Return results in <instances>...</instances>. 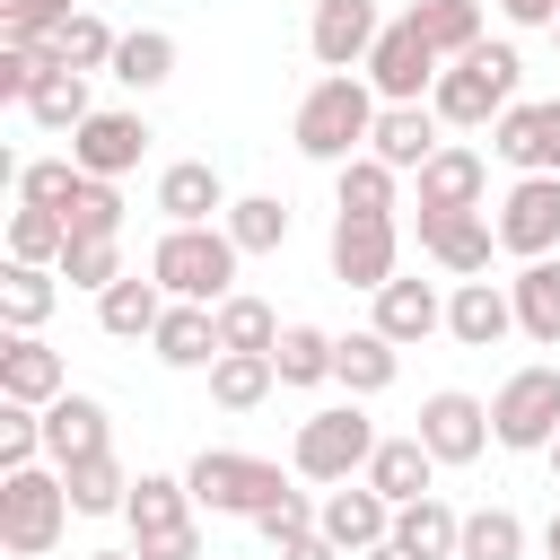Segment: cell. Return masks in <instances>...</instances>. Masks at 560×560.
<instances>
[{"mask_svg": "<svg viewBox=\"0 0 560 560\" xmlns=\"http://www.w3.org/2000/svg\"><path fill=\"white\" fill-rule=\"evenodd\" d=\"M376 114H385V96H376L359 70H324V79L298 96L289 140H298V158H315V166H350V158H368Z\"/></svg>", "mask_w": 560, "mask_h": 560, "instance_id": "6da1fadb", "label": "cell"}, {"mask_svg": "<svg viewBox=\"0 0 560 560\" xmlns=\"http://www.w3.org/2000/svg\"><path fill=\"white\" fill-rule=\"evenodd\" d=\"M516 79H525V61H516V44H472L464 61H446L438 70V96H429V114L446 122V131H490L508 105H516Z\"/></svg>", "mask_w": 560, "mask_h": 560, "instance_id": "7a4b0ae2", "label": "cell"}, {"mask_svg": "<svg viewBox=\"0 0 560 560\" xmlns=\"http://www.w3.org/2000/svg\"><path fill=\"white\" fill-rule=\"evenodd\" d=\"M236 236L228 228H166L158 245H149V280L166 289V298H184V306H228L236 298Z\"/></svg>", "mask_w": 560, "mask_h": 560, "instance_id": "3957f363", "label": "cell"}, {"mask_svg": "<svg viewBox=\"0 0 560 560\" xmlns=\"http://www.w3.org/2000/svg\"><path fill=\"white\" fill-rule=\"evenodd\" d=\"M289 481H298V472H280L271 455H245V446H201V455L184 464L192 508H210V516H245V525H254L262 508H280Z\"/></svg>", "mask_w": 560, "mask_h": 560, "instance_id": "277c9868", "label": "cell"}, {"mask_svg": "<svg viewBox=\"0 0 560 560\" xmlns=\"http://www.w3.org/2000/svg\"><path fill=\"white\" fill-rule=\"evenodd\" d=\"M368 455H376V420H368L359 402H324V411H306L298 438H289V472H298V481H324V490L359 481Z\"/></svg>", "mask_w": 560, "mask_h": 560, "instance_id": "5b68a950", "label": "cell"}, {"mask_svg": "<svg viewBox=\"0 0 560 560\" xmlns=\"http://www.w3.org/2000/svg\"><path fill=\"white\" fill-rule=\"evenodd\" d=\"M61 534H70V481H61V464L0 472V551L9 560H44Z\"/></svg>", "mask_w": 560, "mask_h": 560, "instance_id": "8992f818", "label": "cell"}, {"mask_svg": "<svg viewBox=\"0 0 560 560\" xmlns=\"http://www.w3.org/2000/svg\"><path fill=\"white\" fill-rule=\"evenodd\" d=\"M122 525H131V551L140 560H201V508H192L184 472H140Z\"/></svg>", "mask_w": 560, "mask_h": 560, "instance_id": "52a82bcc", "label": "cell"}, {"mask_svg": "<svg viewBox=\"0 0 560 560\" xmlns=\"http://www.w3.org/2000/svg\"><path fill=\"white\" fill-rule=\"evenodd\" d=\"M560 438V368L534 359V368H508L499 394H490V446L508 455H551Z\"/></svg>", "mask_w": 560, "mask_h": 560, "instance_id": "ba28073f", "label": "cell"}, {"mask_svg": "<svg viewBox=\"0 0 560 560\" xmlns=\"http://www.w3.org/2000/svg\"><path fill=\"white\" fill-rule=\"evenodd\" d=\"M438 70H446V61H438V44H429V35H420V18L402 9V18H385V35H376V52H368V70H359V79H368L385 105H429V96H438Z\"/></svg>", "mask_w": 560, "mask_h": 560, "instance_id": "9c48e42d", "label": "cell"}, {"mask_svg": "<svg viewBox=\"0 0 560 560\" xmlns=\"http://www.w3.org/2000/svg\"><path fill=\"white\" fill-rule=\"evenodd\" d=\"M324 262H332V280H341V289H368V298H376V289L402 271V228H394V219H359V210H332Z\"/></svg>", "mask_w": 560, "mask_h": 560, "instance_id": "30bf717a", "label": "cell"}, {"mask_svg": "<svg viewBox=\"0 0 560 560\" xmlns=\"http://www.w3.org/2000/svg\"><path fill=\"white\" fill-rule=\"evenodd\" d=\"M490 228H499V254L551 262V254H560V175H516V184L499 192Z\"/></svg>", "mask_w": 560, "mask_h": 560, "instance_id": "8fae6325", "label": "cell"}, {"mask_svg": "<svg viewBox=\"0 0 560 560\" xmlns=\"http://www.w3.org/2000/svg\"><path fill=\"white\" fill-rule=\"evenodd\" d=\"M149 114L140 105H96L79 131H70V158H79V175H96V184H122L140 158H149Z\"/></svg>", "mask_w": 560, "mask_h": 560, "instance_id": "7c38bea8", "label": "cell"}, {"mask_svg": "<svg viewBox=\"0 0 560 560\" xmlns=\"http://www.w3.org/2000/svg\"><path fill=\"white\" fill-rule=\"evenodd\" d=\"M411 438H420L438 464H481V455H490V402L464 394V385H438V394H420Z\"/></svg>", "mask_w": 560, "mask_h": 560, "instance_id": "4fadbf2b", "label": "cell"}, {"mask_svg": "<svg viewBox=\"0 0 560 560\" xmlns=\"http://www.w3.org/2000/svg\"><path fill=\"white\" fill-rule=\"evenodd\" d=\"M315 534H324L341 560H368L376 542H394V499L368 490V481H341V490L315 499Z\"/></svg>", "mask_w": 560, "mask_h": 560, "instance_id": "5bb4252c", "label": "cell"}, {"mask_svg": "<svg viewBox=\"0 0 560 560\" xmlns=\"http://www.w3.org/2000/svg\"><path fill=\"white\" fill-rule=\"evenodd\" d=\"M490 158L516 175H560V96H516L490 122Z\"/></svg>", "mask_w": 560, "mask_h": 560, "instance_id": "9a60e30c", "label": "cell"}, {"mask_svg": "<svg viewBox=\"0 0 560 560\" xmlns=\"http://www.w3.org/2000/svg\"><path fill=\"white\" fill-rule=\"evenodd\" d=\"M411 228H420V254H429L438 271H455V280H490V254H499L490 210H420Z\"/></svg>", "mask_w": 560, "mask_h": 560, "instance_id": "2e32d148", "label": "cell"}, {"mask_svg": "<svg viewBox=\"0 0 560 560\" xmlns=\"http://www.w3.org/2000/svg\"><path fill=\"white\" fill-rule=\"evenodd\" d=\"M376 35H385V9L376 0H315V18H306V52L324 70H368Z\"/></svg>", "mask_w": 560, "mask_h": 560, "instance_id": "e0dca14e", "label": "cell"}, {"mask_svg": "<svg viewBox=\"0 0 560 560\" xmlns=\"http://www.w3.org/2000/svg\"><path fill=\"white\" fill-rule=\"evenodd\" d=\"M228 201H236V192L219 184L210 158H175V166H158V219H166V228H219Z\"/></svg>", "mask_w": 560, "mask_h": 560, "instance_id": "ac0fdd59", "label": "cell"}, {"mask_svg": "<svg viewBox=\"0 0 560 560\" xmlns=\"http://www.w3.org/2000/svg\"><path fill=\"white\" fill-rule=\"evenodd\" d=\"M70 394V368H61V350L44 341V332H9L0 341V402H26V411H44V402H61Z\"/></svg>", "mask_w": 560, "mask_h": 560, "instance_id": "d6986e66", "label": "cell"}, {"mask_svg": "<svg viewBox=\"0 0 560 560\" xmlns=\"http://www.w3.org/2000/svg\"><path fill=\"white\" fill-rule=\"evenodd\" d=\"M88 455H114V411L96 394H61L44 402V464H88Z\"/></svg>", "mask_w": 560, "mask_h": 560, "instance_id": "ffe728a7", "label": "cell"}, {"mask_svg": "<svg viewBox=\"0 0 560 560\" xmlns=\"http://www.w3.org/2000/svg\"><path fill=\"white\" fill-rule=\"evenodd\" d=\"M411 184H420V210H490V158L464 140H446Z\"/></svg>", "mask_w": 560, "mask_h": 560, "instance_id": "44dd1931", "label": "cell"}, {"mask_svg": "<svg viewBox=\"0 0 560 560\" xmlns=\"http://www.w3.org/2000/svg\"><path fill=\"white\" fill-rule=\"evenodd\" d=\"M446 332H455L464 350H499V341L516 332L508 280H455V289H446Z\"/></svg>", "mask_w": 560, "mask_h": 560, "instance_id": "7402d4cb", "label": "cell"}, {"mask_svg": "<svg viewBox=\"0 0 560 560\" xmlns=\"http://www.w3.org/2000/svg\"><path fill=\"white\" fill-rule=\"evenodd\" d=\"M368 324H376L394 350H420L429 332H446V298H438L429 280H402V271H394V280L376 289V315H368Z\"/></svg>", "mask_w": 560, "mask_h": 560, "instance_id": "603a6c76", "label": "cell"}, {"mask_svg": "<svg viewBox=\"0 0 560 560\" xmlns=\"http://www.w3.org/2000/svg\"><path fill=\"white\" fill-rule=\"evenodd\" d=\"M438 131H446V122H438L429 105H385V114H376V131H368V158H385L394 175H420V166L446 149Z\"/></svg>", "mask_w": 560, "mask_h": 560, "instance_id": "cb8c5ba5", "label": "cell"}, {"mask_svg": "<svg viewBox=\"0 0 560 560\" xmlns=\"http://www.w3.org/2000/svg\"><path fill=\"white\" fill-rule=\"evenodd\" d=\"M149 359L158 368H184V376H210V359H219V306H166V324L149 332Z\"/></svg>", "mask_w": 560, "mask_h": 560, "instance_id": "d4e9b609", "label": "cell"}, {"mask_svg": "<svg viewBox=\"0 0 560 560\" xmlns=\"http://www.w3.org/2000/svg\"><path fill=\"white\" fill-rule=\"evenodd\" d=\"M402 376V350L376 332V324H359V332H332V385L350 394V402H368V394H385Z\"/></svg>", "mask_w": 560, "mask_h": 560, "instance_id": "484cf974", "label": "cell"}, {"mask_svg": "<svg viewBox=\"0 0 560 560\" xmlns=\"http://www.w3.org/2000/svg\"><path fill=\"white\" fill-rule=\"evenodd\" d=\"M368 490H385L394 508H411V499H429V481H438V455L402 429V438H376V455H368V472H359Z\"/></svg>", "mask_w": 560, "mask_h": 560, "instance_id": "4316f807", "label": "cell"}, {"mask_svg": "<svg viewBox=\"0 0 560 560\" xmlns=\"http://www.w3.org/2000/svg\"><path fill=\"white\" fill-rule=\"evenodd\" d=\"M52 306H61V271H44V262H0V324H9V332H44Z\"/></svg>", "mask_w": 560, "mask_h": 560, "instance_id": "83f0119b", "label": "cell"}, {"mask_svg": "<svg viewBox=\"0 0 560 560\" xmlns=\"http://www.w3.org/2000/svg\"><path fill=\"white\" fill-rule=\"evenodd\" d=\"M166 306H175V298H166L158 280H140V271H122V280H114V289L96 298V324H105L114 341H149V332L166 324Z\"/></svg>", "mask_w": 560, "mask_h": 560, "instance_id": "f1b7e54d", "label": "cell"}, {"mask_svg": "<svg viewBox=\"0 0 560 560\" xmlns=\"http://www.w3.org/2000/svg\"><path fill=\"white\" fill-rule=\"evenodd\" d=\"M508 298H516V332L534 350H560V262H516Z\"/></svg>", "mask_w": 560, "mask_h": 560, "instance_id": "f546056e", "label": "cell"}, {"mask_svg": "<svg viewBox=\"0 0 560 560\" xmlns=\"http://www.w3.org/2000/svg\"><path fill=\"white\" fill-rule=\"evenodd\" d=\"M271 385H280L271 350H219L210 359V402L219 411H254V402H271Z\"/></svg>", "mask_w": 560, "mask_h": 560, "instance_id": "4dcf8cb0", "label": "cell"}, {"mask_svg": "<svg viewBox=\"0 0 560 560\" xmlns=\"http://www.w3.org/2000/svg\"><path fill=\"white\" fill-rule=\"evenodd\" d=\"M394 542L420 551V560H455V542H464V508H446V499L429 490V499L394 508Z\"/></svg>", "mask_w": 560, "mask_h": 560, "instance_id": "1f68e13d", "label": "cell"}, {"mask_svg": "<svg viewBox=\"0 0 560 560\" xmlns=\"http://www.w3.org/2000/svg\"><path fill=\"white\" fill-rule=\"evenodd\" d=\"M411 18L438 44V61H464L472 44H490V9L481 0H411Z\"/></svg>", "mask_w": 560, "mask_h": 560, "instance_id": "d6a6232c", "label": "cell"}, {"mask_svg": "<svg viewBox=\"0 0 560 560\" xmlns=\"http://www.w3.org/2000/svg\"><path fill=\"white\" fill-rule=\"evenodd\" d=\"M114 79H122L131 96H158V88L175 79V35H166V26H131V35L114 44Z\"/></svg>", "mask_w": 560, "mask_h": 560, "instance_id": "836d02e7", "label": "cell"}, {"mask_svg": "<svg viewBox=\"0 0 560 560\" xmlns=\"http://www.w3.org/2000/svg\"><path fill=\"white\" fill-rule=\"evenodd\" d=\"M61 481H70V516H122L140 472H122V455H88V464H70Z\"/></svg>", "mask_w": 560, "mask_h": 560, "instance_id": "e575fe53", "label": "cell"}, {"mask_svg": "<svg viewBox=\"0 0 560 560\" xmlns=\"http://www.w3.org/2000/svg\"><path fill=\"white\" fill-rule=\"evenodd\" d=\"M394 192H402V175H394L385 158H350V166H332V210L394 219Z\"/></svg>", "mask_w": 560, "mask_h": 560, "instance_id": "d590c367", "label": "cell"}, {"mask_svg": "<svg viewBox=\"0 0 560 560\" xmlns=\"http://www.w3.org/2000/svg\"><path fill=\"white\" fill-rule=\"evenodd\" d=\"M219 228L236 236V254H280V245H289V201H280V192H236Z\"/></svg>", "mask_w": 560, "mask_h": 560, "instance_id": "8d00e7d4", "label": "cell"}, {"mask_svg": "<svg viewBox=\"0 0 560 560\" xmlns=\"http://www.w3.org/2000/svg\"><path fill=\"white\" fill-rule=\"evenodd\" d=\"M88 114H96V105H88V70H44V88L26 96V122H35V131H61V140H70Z\"/></svg>", "mask_w": 560, "mask_h": 560, "instance_id": "74e56055", "label": "cell"}, {"mask_svg": "<svg viewBox=\"0 0 560 560\" xmlns=\"http://www.w3.org/2000/svg\"><path fill=\"white\" fill-rule=\"evenodd\" d=\"M271 368H280V385H332V332L324 324H289L280 332V350H271Z\"/></svg>", "mask_w": 560, "mask_h": 560, "instance_id": "f35d334b", "label": "cell"}, {"mask_svg": "<svg viewBox=\"0 0 560 560\" xmlns=\"http://www.w3.org/2000/svg\"><path fill=\"white\" fill-rule=\"evenodd\" d=\"M61 254H70V228H61V210H9V262H44V271H61Z\"/></svg>", "mask_w": 560, "mask_h": 560, "instance_id": "ab89813d", "label": "cell"}, {"mask_svg": "<svg viewBox=\"0 0 560 560\" xmlns=\"http://www.w3.org/2000/svg\"><path fill=\"white\" fill-rule=\"evenodd\" d=\"M455 560H525V516L516 508H472Z\"/></svg>", "mask_w": 560, "mask_h": 560, "instance_id": "60d3db41", "label": "cell"}, {"mask_svg": "<svg viewBox=\"0 0 560 560\" xmlns=\"http://www.w3.org/2000/svg\"><path fill=\"white\" fill-rule=\"evenodd\" d=\"M280 332H289V324H280L254 289H236V298L219 306V350H280Z\"/></svg>", "mask_w": 560, "mask_h": 560, "instance_id": "b9f144b4", "label": "cell"}, {"mask_svg": "<svg viewBox=\"0 0 560 560\" xmlns=\"http://www.w3.org/2000/svg\"><path fill=\"white\" fill-rule=\"evenodd\" d=\"M114 44H122V35H114V26L96 18V9H79V18H70V26L52 35L61 70H88V79H96V70H114Z\"/></svg>", "mask_w": 560, "mask_h": 560, "instance_id": "7bdbcfd3", "label": "cell"}, {"mask_svg": "<svg viewBox=\"0 0 560 560\" xmlns=\"http://www.w3.org/2000/svg\"><path fill=\"white\" fill-rule=\"evenodd\" d=\"M61 280H70V289H88V298H105V289L122 280V236H70Z\"/></svg>", "mask_w": 560, "mask_h": 560, "instance_id": "ee69618b", "label": "cell"}, {"mask_svg": "<svg viewBox=\"0 0 560 560\" xmlns=\"http://www.w3.org/2000/svg\"><path fill=\"white\" fill-rule=\"evenodd\" d=\"M79 184H88L79 158H26V166H18V201H26V210H70Z\"/></svg>", "mask_w": 560, "mask_h": 560, "instance_id": "f6af8a7d", "label": "cell"}, {"mask_svg": "<svg viewBox=\"0 0 560 560\" xmlns=\"http://www.w3.org/2000/svg\"><path fill=\"white\" fill-rule=\"evenodd\" d=\"M88 0H0V44H44L79 18Z\"/></svg>", "mask_w": 560, "mask_h": 560, "instance_id": "bcb514c9", "label": "cell"}, {"mask_svg": "<svg viewBox=\"0 0 560 560\" xmlns=\"http://www.w3.org/2000/svg\"><path fill=\"white\" fill-rule=\"evenodd\" d=\"M61 228H70V236H122V184H96V175H88V184L70 192Z\"/></svg>", "mask_w": 560, "mask_h": 560, "instance_id": "7dc6e473", "label": "cell"}, {"mask_svg": "<svg viewBox=\"0 0 560 560\" xmlns=\"http://www.w3.org/2000/svg\"><path fill=\"white\" fill-rule=\"evenodd\" d=\"M26 464H44V411L0 402V472H26Z\"/></svg>", "mask_w": 560, "mask_h": 560, "instance_id": "c3c4849f", "label": "cell"}, {"mask_svg": "<svg viewBox=\"0 0 560 560\" xmlns=\"http://www.w3.org/2000/svg\"><path fill=\"white\" fill-rule=\"evenodd\" d=\"M254 525H262V542L280 551V542H298V534H315V499H306V490H289V499H280V508H262Z\"/></svg>", "mask_w": 560, "mask_h": 560, "instance_id": "681fc988", "label": "cell"}, {"mask_svg": "<svg viewBox=\"0 0 560 560\" xmlns=\"http://www.w3.org/2000/svg\"><path fill=\"white\" fill-rule=\"evenodd\" d=\"M490 9H499L508 26H542V35H551V18H560V0H490Z\"/></svg>", "mask_w": 560, "mask_h": 560, "instance_id": "f907efd6", "label": "cell"}, {"mask_svg": "<svg viewBox=\"0 0 560 560\" xmlns=\"http://www.w3.org/2000/svg\"><path fill=\"white\" fill-rule=\"evenodd\" d=\"M280 560H341L324 534H298V542H280Z\"/></svg>", "mask_w": 560, "mask_h": 560, "instance_id": "816d5d0a", "label": "cell"}, {"mask_svg": "<svg viewBox=\"0 0 560 560\" xmlns=\"http://www.w3.org/2000/svg\"><path fill=\"white\" fill-rule=\"evenodd\" d=\"M368 560H420V551H402V542H376V551H368Z\"/></svg>", "mask_w": 560, "mask_h": 560, "instance_id": "f5cc1de1", "label": "cell"}, {"mask_svg": "<svg viewBox=\"0 0 560 560\" xmlns=\"http://www.w3.org/2000/svg\"><path fill=\"white\" fill-rule=\"evenodd\" d=\"M542 551H551V560H560V508H551V525H542Z\"/></svg>", "mask_w": 560, "mask_h": 560, "instance_id": "db71d44e", "label": "cell"}, {"mask_svg": "<svg viewBox=\"0 0 560 560\" xmlns=\"http://www.w3.org/2000/svg\"><path fill=\"white\" fill-rule=\"evenodd\" d=\"M542 464H551V490H560V438H551V455H542Z\"/></svg>", "mask_w": 560, "mask_h": 560, "instance_id": "11a10c76", "label": "cell"}, {"mask_svg": "<svg viewBox=\"0 0 560 560\" xmlns=\"http://www.w3.org/2000/svg\"><path fill=\"white\" fill-rule=\"evenodd\" d=\"M88 560H140V551H88Z\"/></svg>", "mask_w": 560, "mask_h": 560, "instance_id": "9f6ffc18", "label": "cell"}, {"mask_svg": "<svg viewBox=\"0 0 560 560\" xmlns=\"http://www.w3.org/2000/svg\"><path fill=\"white\" fill-rule=\"evenodd\" d=\"M551 44H560V18H551Z\"/></svg>", "mask_w": 560, "mask_h": 560, "instance_id": "6f0895ef", "label": "cell"}]
</instances>
